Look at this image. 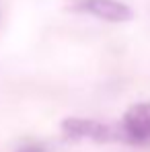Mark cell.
<instances>
[{"mask_svg":"<svg viewBox=\"0 0 150 152\" xmlns=\"http://www.w3.org/2000/svg\"><path fill=\"white\" fill-rule=\"evenodd\" d=\"M62 129L68 138L72 140H93L99 144H107V142H121L119 136V127L109 126L97 119H86V117H68Z\"/></svg>","mask_w":150,"mask_h":152,"instance_id":"7a4b0ae2","label":"cell"},{"mask_svg":"<svg viewBox=\"0 0 150 152\" xmlns=\"http://www.w3.org/2000/svg\"><path fill=\"white\" fill-rule=\"evenodd\" d=\"M66 6L74 12L93 15L109 23H127L134 19V10L119 0H68Z\"/></svg>","mask_w":150,"mask_h":152,"instance_id":"3957f363","label":"cell"},{"mask_svg":"<svg viewBox=\"0 0 150 152\" xmlns=\"http://www.w3.org/2000/svg\"><path fill=\"white\" fill-rule=\"evenodd\" d=\"M119 136L124 144L150 146V103L132 105L121 117Z\"/></svg>","mask_w":150,"mask_h":152,"instance_id":"6da1fadb","label":"cell"},{"mask_svg":"<svg viewBox=\"0 0 150 152\" xmlns=\"http://www.w3.org/2000/svg\"><path fill=\"white\" fill-rule=\"evenodd\" d=\"M17 152H45L41 146H37V144H29V146H23V148H19Z\"/></svg>","mask_w":150,"mask_h":152,"instance_id":"277c9868","label":"cell"}]
</instances>
